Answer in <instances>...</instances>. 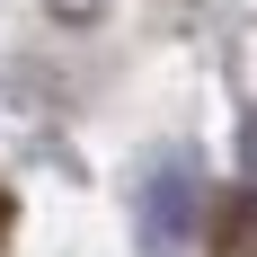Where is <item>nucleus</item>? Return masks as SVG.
I'll return each instance as SVG.
<instances>
[{"mask_svg":"<svg viewBox=\"0 0 257 257\" xmlns=\"http://www.w3.org/2000/svg\"><path fill=\"white\" fill-rule=\"evenodd\" d=\"M213 257H257V195L222 204V231H213Z\"/></svg>","mask_w":257,"mask_h":257,"instance_id":"1","label":"nucleus"},{"mask_svg":"<svg viewBox=\"0 0 257 257\" xmlns=\"http://www.w3.org/2000/svg\"><path fill=\"white\" fill-rule=\"evenodd\" d=\"M9 222H18V213H9V195H0V248H9Z\"/></svg>","mask_w":257,"mask_h":257,"instance_id":"2","label":"nucleus"}]
</instances>
